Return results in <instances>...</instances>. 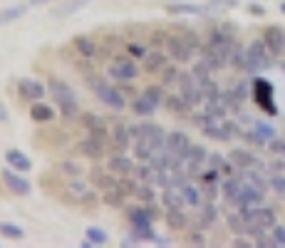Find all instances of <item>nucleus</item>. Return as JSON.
<instances>
[{
	"mask_svg": "<svg viewBox=\"0 0 285 248\" xmlns=\"http://www.w3.org/2000/svg\"><path fill=\"white\" fill-rule=\"evenodd\" d=\"M50 95H52V99H55L57 110H60L62 117L72 119V117L77 114V95H74V90H72L65 80H52V82H50Z\"/></svg>",
	"mask_w": 285,
	"mask_h": 248,
	"instance_id": "1",
	"label": "nucleus"
},
{
	"mask_svg": "<svg viewBox=\"0 0 285 248\" xmlns=\"http://www.w3.org/2000/svg\"><path fill=\"white\" fill-rule=\"evenodd\" d=\"M87 84H89V90H94V95L100 97V102H104L107 107H112V110H124L127 107V99H124V95L114 87V84L104 82V80H100V77H89L87 80Z\"/></svg>",
	"mask_w": 285,
	"mask_h": 248,
	"instance_id": "2",
	"label": "nucleus"
},
{
	"mask_svg": "<svg viewBox=\"0 0 285 248\" xmlns=\"http://www.w3.org/2000/svg\"><path fill=\"white\" fill-rule=\"evenodd\" d=\"M271 50H268V45L263 40H256L248 45V50H245V72H260V69L271 67Z\"/></svg>",
	"mask_w": 285,
	"mask_h": 248,
	"instance_id": "3",
	"label": "nucleus"
},
{
	"mask_svg": "<svg viewBox=\"0 0 285 248\" xmlns=\"http://www.w3.org/2000/svg\"><path fill=\"white\" fill-rule=\"evenodd\" d=\"M107 141H112V139L107 137V132H89V137L80 141V152L85 154L87 159H94V162H100L102 156H104Z\"/></svg>",
	"mask_w": 285,
	"mask_h": 248,
	"instance_id": "4",
	"label": "nucleus"
},
{
	"mask_svg": "<svg viewBox=\"0 0 285 248\" xmlns=\"http://www.w3.org/2000/svg\"><path fill=\"white\" fill-rule=\"evenodd\" d=\"M179 95L184 97L186 102L191 104V107H196L203 102V92H201V84L199 80L191 75V72H181V77H179Z\"/></svg>",
	"mask_w": 285,
	"mask_h": 248,
	"instance_id": "5",
	"label": "nucleus"
},
{
	"mask_svg": "<svg viewBox=\"0 0 285 248\" xmlns=\"http://www.w3.org/2000/svg\"><path fill=\"white\" fill-rule=\"evenodd\" d=\"M253 97H256L258 107L260 110H265L268 114H275V104H273V87L268 84V80H263V77H256L253 80Z\"/></svg>",
	"mask_w": 285,
	"mask_h": 248,
	"instance_id": "6",
	"label": "nucleus"
},
{
	"mask_svg": "<svg viewBox=\"0 0 285 248\" xmlns=\"http://www.w3.org/2000/svg\"><path fill=\"white\" fill-rule=\"evenodd\" d=\"M251 234L260 236L265 228H273L275 226V211L268 206H258L253 214H251Z\"/></svg>",
	"mask_w": 285,
	"mask_h": 248,
	"instance_id": "7",
	"label": "nucleus"
},
{
	"mask_svg": "<svg viewBox=\"0 0 285 248\" xmlns=\"http://www.w3.org/2000/svg\"><path fill=\"white\" fill-rule=\"evenodd\" d=\"M107 72H109V77H112V80L127 82V80H134V77L139 75V67H137V62H134V60L122 57V60H114Z\"/></svg>",
	"mask_w": 285,
	"mask_h": 248,
	"instance_id": "8",
	"label": "nucleus"
},
{
	"mask_svg": "<svg viewBox=\"0 0 285 248\" xmlns=\"http://www.w3.org/2000/svg\"><path fill=\"white\" fill-rule=\"evenodd\" d=\"M206 159H208L206 149H203L201 144H191V149H188V154H186L184 164H181V169H184L186 174H188V179L199 174L201 166H203V162H206Z\"/></svg>",
	"mask_w": 285,
	"mask_h": 248,
	"instance_id": "9",
	"label": "nucleus"
},
{
	"mask_svg": "<svg viewBox=\"0 0 285 248\" xmlns=\"http://www.w3.org/2000/svg\"><path fill=\"white\" fill-rule=\"evenodd\" d=\"M166 50H169V55L176 60V62H186V60H191V55L196 52L188 42H186L184 35H171L166 38Z\"/></svg>",
	"mask_w": 285,
	"mask_h": 248,
	"instance_id": "10",
	"label": "nucleus"
},
{
	"mask_svg": "<svg viewBox=\"0 0 285 248\" xmlns=\"http://www.w3.org/2000/svg\"><path fill=\"white\" fill-rule=\"evenodd\" d=\"M0 179H3V184L8 186V191H13L15 196H28V193L32 191L30 181H28V179H23L20 174H15L13 169H3Z\"/></svg>",
	"mask_w": 285,
	"mask_h": 248,
	"instance_id": "11",
	"label": "nucleus"
},
{
	"mask_svg": "<svg viewBox=\"0 0 285 248\" xmlns=\"http://www.w3.org/2000/svg\"><path fill=\"white\" fill-rule=\"evenodd\" d=\"M166 134V132H164ZM159 137V134H157ZM157 137H134L131 139V147H134V156L139 162H149L154 154H157Z\"/></svg>",
	"mask_w": 285,
	"mask_h": 248,
	"instance_id": "12",
	"label": "nucleus"
},
{
	"mask_svg": "<svg viewBox=\"0 0 285 248\" xmlns=\"http://www.w3.org/2000/svg\"><path fill=\"white\" fill-rule=\"evenodd\" d=\"M17 95L23 97L25 102H40L43 95H45V87H43V82L25 77V80H20V82H17Z\"/></svg>",
	"mask_w": 285,
	"mask_h": 248,
	"instance_id": "13",
	"label": "nucleus"
},
{
	"mask_svg": "<svg viewBox=\"0 0 285 248\" xmlns=\"http://www.w3.org/2000/svg\"><path fill=\"white\" fill-rule=\"evenodd\" d=\"M263 42L268 45L273 57H280L285 55V32L280 28H265L263 32Z\"/></svg>",
	"mask_w": 285,
	"mask_h": 248,
	"instance_id": "14",
	"label": "nucleus"
},
{
	"mask_svg": "<svg viewBox=\"0 0 285 248\" xmlns=\"http://www.w3.org/2000/svg\"><path fill=\"white\" fill-rule=\"evenodd\" d=\"M107 169H109V174H114V176H129V174H134V162L119 152L107 162Z\"/></svg>",
	"mask_w": 285,
	"mask_h": 248,
	"instance_id": "15",
	"label": "nucleus"
},
{
	"mask_svg": "<svg viewBox=\"0 0 285 248\" xmlns=\"http://www.w3.org/2000/svg\"><path fill=\"white\" fill-rule=\"evenodd\" d=\"M112 147L117 149V152H127L129 147H131V132H129V127H124V124H114L112 129Z\"/></svg>",
	"mask_w": 285,
	"mask_h": 248,
	"instance_id": "16",
	"label": "nucleus"
},
{
	"mask_svg": "<svg viewBox=\"0 0 285 248\" xmlns=\"http://www.w3.org/2000/svg\"><path fill=\"white\" fill-rule=\"evenodd\" d=\"M129 221H131V228H149L154 223V214L149 211L146 206H139V208H131L129 214Z\"/></svg>",
	"mask_w": 285,
	"mask_h": 248,
	"instance_id": "17",
	"label": "nucleus"
},
{
	"mask_svg": "<svg viewBox=\"0 0 285 248\" xmlns=\"http://www.w3.org/2000/svg\"><path fill=\"white\" fill-rule=\"evenodd\" d=\"M5 162L13 166L15 171H30V169H32L30 159L20 152V149H8V152H5Z\"/></svg>",
	"mask_w": 285,
	"mask_h": 248,
	"instance_id": "18",
	"label": "nucleus"
},
{
	"mask_svg": "<svg viewBox=\"0 0 285 248\" xmlns=\"http://www.w3.org/2000/svg\"><path fill=\"white\" fill-rule=\"evenodd\" d=\"M231 164L238 166V169H253V166H258V159L245 149H233L231 152Z\"/></svg>",
	"mask_w": 285,
	"mask_h": 248,
	"instance_id": "19",
	"label": "nucleus"
},
{
	"mask_svg": "<svg viewBox=\"0 0 285 248\" xmlns=\"http://www.w3.org/2000/svg\"><path fill=\"white\" fill-rule=\"evenodd\" d=\"M30 117H32V122H52L55 119V110L52 107H47L43 102H32V107H30Z\"/></svg>",
	"mask_w": 285,
	"mask_h": 248,
	"instance_id": "20",
	"label": "nucleus"
},
{
	"mask_svg": "<svg viewBox=\"0 0 285 248\" xmlns=\"http://www.w3.org/2000/svg\"><path fill=\"white\" fill-rule=\"evenodd\" d=\"M164 67H166V55H164V52L154 50V52H146V55H144V69H146V72H161Z\"/></svg>",
	"mask_w": 285,
	"mask_h": 248,
	"instance_id": "21",
	"label": "nucleus"
},
{
	"mask_svg": "<svg viewBox=\"0 0 285 248\" xmlns=\"http://www.w3.org/2000/svg\"><path fill=\"white\" fill-rule=\"evenodd\" d=\"M184 201V193H181V186H166L164 189V206L166 208H181Z\"/></svg>",
	"mask_w": 285,
	"mask_h": 248,
	"instance_id": "22",
	"label": "nucleus"
},
{
	"mask_svg": "<svg viewBox=\"0 0 285 248\" xmlns=\"http://www.w3.org/2000/svg\"><path fill=\"white\" fill-rule=\"evenodd\" d=\"M131 110H134V114H139V117H149V114H154V110H157V104L149 99V97L139 95V97H134V102H131Z\"/></svg>",
	"mask_w": 285,
	"mask_h": 248,
	"instance_id": "23",
	"label": "nucleus"
},
{
	"mask_svg": "<svg viewBox=\"0 0 285 248\" xmlns=\"http://www.w3.org/2000/svg\"><path fill=\"white\" fill-rule=\"evenodd\" d=\"M72 42H74V50H77L82 57H94V55H97V42L92 40V38L80 35V38H74Z\"/></svg>",
	"mask_w": 285,
	"mask_h": 248,
	"instance_id": "24",
	"label": "nucleus"
},
{
	"mask_svg": "<svg viewBox=\"0 0 285 248\" xmlns=\"http://www.w3.org/2000/svg\"><path fill=\"white\" fill-rule=\"evenodd\" d=\"M188 219H186V214L181 208H166V226L174 228V231H184Z\"/></svg>",
	"mask_w": 285,
	"mask_h": 248,
	"instance_id": "25",
	"label": "nucleus"
},
{
	"mask_svg": "<svg viewBox=\"0 0 285 248\" xmlns=\"http://www.w3.org/2000/svg\"><path fill=\"white\" fill-rule=\"evenodd\" d=\"M181 193H184V201L188 204V206H194V208L203 206V193H201L194 184H188V181H186L184 186H181Z\"/></svg>",
	"mask_w": 285,
	"mask_h": 248,
	"instance_id": "26",
	"label": "nucleus"
},
{
	"mask_svg": "<svg viewBox=\"0 0 285 248\" xmlns=\"http://www.w3.org/2000/svg\"><path fill=\"white\" fill-rule=\"evenodd\" d=\"M228 228H231L236 236H243V234L251 231V221L245 219L241 211H238V214H231V216H228Z\"/></svg>",
	"mask_w": 285,
	"mask_h": 248,
	"instance_id": "27",
	"label": "nucleus"
},
{
	"mask_svg": "<svg viewBox=\"0 0 285 248\" xmlns=\"http://www.w3.org/2000/svg\"><path fill=\"white\" fill-rule=\"evenodd\" d=\"M221 189H223V196H226L231 204H236V199H238V193L243 189V179H236V176H228L223 184H221Z\"/></svg>",
	"mask_w": 285,
	"mask_h": 248,
	"instance_id": "28",
	"label": "nucleus"
},
{
	"mask_svg": "<svg viewBox=\"0 0 285 248\" xmlns=\"http://www.w3.org/2000/svg\"><path fill=\"white\" fill-rule=\"evenodd\" d=\"M216 219H218V208L214 206V201L203 204V206H201V214H199V226H201V228L211 226V223H214Z\"/></svg>",
	"mask_w": 285,
	"mask_h": 248,
	"instance_id": "29",
	"label": "nucleus"
},
{
	"mask_svg": "<svg viewBox=\"0 0 285 248\" xmlns=\"http://www.w3.org/2000/svg\"><path fill=\"white\" fill-rule=\"evenodd\" d=\"M25 5H17V8H5V10H0V28L3 25H8V23H15L17 17H23L25 15Z\"/></svg>",
	"mask_w": 285,
	"mask_h": 248,
	"instance_id": "30",
	"label": "nucleus"
},
{
	"mask_svg": "<svg viewBox=\"0 0 285 248\" xmlns=\"http://www.w3.org/2000/svg\"><path fill=\"white\" fill-rule=\"evenodd\" d=\"M164 104H166V110H169V112H176V114H184V112L191 107V104H188V102H186L181 95L166 97V99H164Z\"/></svg>",
	"mask_w": 285,
	"mask_h": 248,
	"instance_id": "31",
	"label": "nucleus"
},
{
	"mask_svg": "<svg viewBox=\"0 0 285 248\" xmlns=\"http://www.w3.org/2000/svg\"><path fill=\"white\" fill-rule=\"evenodd\" d=\"M82 124H85L89 132H107V124L102 117L97 114H82Z\"/></svg>",
	"mask_w": 285,
	"mask_h": 248,
	"instance_id": "32",
	"label": "nucleus"
},
{
	"mask_svg": "<svg viewBox=\"0 0 285 248\" xmlns=\"http://www.w3.org/2000/svg\"><path fill=\"white\" fill-rule=\"evenodd\" d=\"M169 13H174V15H201V13H206V8H201V5H169L166 8Z\"/></svg>",
	"mask_w": 285,
	"mask_h": 248,
	"instance_id": "33",
	"label": "nucleus"
},
{
	"mask_svg": "<svg viewBox=\"0 0 285 248\" xmlns=\"http://www.w3.org/2000/svg\"><path fill=\"white\" fill-rule=\"evenodd\" d=\"M245 97H248V82H238V84H236V87H233V90H231V92L226 95V99L231 102V104H238V102H243Z\"/></svg>",
	"mask_w": 285,
	"mask_h": 248,
	"instance_id": "34",
	"label": "nucleus"
},
{
	"mask_svg": "<svg viewBox=\"0 0 285 248\" xmlns=\"http://www.w3.org/2000/svg\"><path fill=\"white\" fill-rule=\"evenodd\" d=\"M179 77H181V72L174 67V65H166V67L161 69V87H171V84L179 82Z\"/></svg>",
	"mask_w": 285,
	"mask_h": 248,
	"instance_id": "35",
	"label": "nucleus"
},
{
	"mask_svg": "<svg viewBox=\"0 0 285 248\" xmlns=\"http://www.w3.org/2000/svg\"><path fill=\"white\" fill-rule=\"evenodd\" d=\"M117 189L124 193V196H137V189H139V184H137V179L119 176V181H117Z\"/></svg>",
	"mask_w": 285,
	"mask_h": 248,
	"instance_id": "36",
	"label": "nucleus"
},
{
	"mask_svg": "<svg viewBox=\"0 0 285 248\" xmlns=\"http://www.w3.org/2000/svg\"><path fill=\"white\" fill-rule=\"evenodd\" d=\"M92 181H94L97 186H102L104 191H107V189H114V186H117V181H114L112 176H107V174H102L100 169H92Z\"/></svg>",
	"mask_w": 285,
	"mask_h": 248,
	"instance_id": "37",
	"label": "nucleus"
},
{
	"mask_svg": "<svg viewBox=\"0 0 285 248\" xmlns=\"http://www.w3.org/2000/svg\"><path fill=\"white\" fill-rule=\"evenodd\" d=\"M199 84H201V92H203V102H206V99H216V97L221 95V92H218V84H216L211 77H208V80H201Z\"/></svg>",
	"mask_w": 285,
	"mask_h": 248,
	"instance_id": "38",
	"label": "nucleus"
},
{
	"mask_svg": "<svg viewBox=\"0 0 285 248\" xmlns=\"http://www.w3.org/2000/svg\"><path fill=\"white\" fill-rule=\"evenodd\" d=\"M0 234L5 236V238H17V241H20V238H25V231H23V228H20V226H15V223H0Z\"/></svg>",
	"mask_w": 285,
	"mask_h": 248,
	"instance_id": "39",
	"label": "nucleus"
},
{
	"mask_svg": "<svg viewBox=\"0 0 285 248\" xmlns=\"http://www.w3.org/2000/svg\"><path fill=\"white\" fill-rule=\"evenodd\" d=\"M231 65L236 69H245V50H243L241 45H233V52H231Z\"/></svg>",
	"mask_w": 285,
	"mask_h": 248,
	"instance_id": "40",
	"label": "nucleus"
},
{
	"mask_svg": "<svg viewBox=\"0 0 285 248\" xmlns=\"http://www.w3.org/2000/svg\"><path fill=\"white\" fill-rule=\"evenodd\" d=\"M211 72H214V69L208 67V62H206V60H199V62L194 65V69H191V75H194L199 82H201V80H208V77H211Z\"/></svg>",
	"mask_w": 285,
	"mask_h": 248,
	"instance_id": "41",
	"label": "nucleus"
},
{
	"mask_svg": "<svg viewBox=\"0 0 285 248\" xmlns=\"http://www.w3.org/2000/svg\"><path fill=\"white\" fill-rule=\"evenodd\" d=\"M87 238H89V241H94L97 246H104V243L109 241L107 231H102V228H97V226H89V228H87Z\"/></svg>",
	"mask_w": 285,
	"mask_h": 248,
	"instance_id": "42",
	"label": "nucleus"
},
{
	"mask_svg": "<svg viewBox=\"0 0 285 248\" xmlns=\"http://www.w3.org/2000/svg\"><path fill=\"white\" fill-rule=\"evenodd\" d=\"M208 166H211V169H218V171H223V174H231V164L223 162L221 154H211V156H208Z\"/></svg>",
	"mask_w": 285,
	"mask_h": 248,
	"instance_id": "43",
	"label": "nucleus"
},
{
	"mask_svg": "<svg viewBox=\"0 0 285 248\" xmlns=\"http://www.w3.org/2000/svg\"><path fill=\"white\" fill-rule=\"evenodd\" d=\"M144 95L149 97V99H151L157 107L164 102V99H166V97H164V90H161V87H154V84H151V87H146V90H144Z\"/></svg>",
	"mask_w": 285,
	"mask_h": 248,
	"instance_id": "44",
	"label": "nucleus"
},
{
	"mask_svg": "<svg viewBox=\"0 0 285 248\" xmlns=\"http://www.w3.org/2000/svg\"><path fill=\"white\" fill-rule=\"evenodd\" d=\"M268 186H271L275 193H285V176L283 174H273L268 179Z\"/></svg>",
	"mask_w": 285,
	"mask_h": 248,
	"instance_id": "45",
	"label": "nucleus"
},
{
	"mask_svg": "<svg viewBox=\"0 0 285 248\" xmlns=\"http://www.w3.org/2000/svg\"><path fill=\"white\" fill-rule=\"evenodd\" d=\"M243 179L248 181V184H253V186H258V189H260V191L265 193V181L260 179V176H258L256 171H248V169H245V176H243Z\"/></svg>",
	"mask_w": 285,
	"mask_h": 248,
	"instance_id": "46",
	"label": "nucleus"
},
{
	"mask_svg": "<svg viewBox=\"0 0 285 248\" xmlns=\"http://www.w3.org/2000/svg\"><path fill=\"white\" fill-rule=\"evenodd\" d=\"M218 179H221V171H218V169H208V171L201 174V181H203V184H218Z\"/></svg>",
	"mask_w": 285,
	"mask_h": 248,
	"instance_id": "47",
	"label": "nucleus"
},
{
	"mask_svg": "<svg viewBox=\"0 0 285 248\" xmlns=\"http://www.w3.org/2000/svg\"><path fill=\"white\" fill-rule=\"evenodd\" d=\"M253 129H256V132H258V134H260L263 139H268V141L273 139V127H268V124L256 122V124H253Z\"/></svg>",
	"mask_w": 285,
	"mask_h": 248,
	"instance_id": "48",
	"label": "nucleus"
},
{
	"mask_svg": "<svg viewBox=\"0 0 285 248\" xmlns=\"http://www.w3.org/2000/svg\"><path fill=\"white\" fill-rule=\"evenodd\" d=\"M268 147H271L273 154H280V156H285V139H275V137H273Z\"/></svg>",
	"mask_w": 285,
	"mask_h": 248,
	"instance_id": "49",
	"label": "nucleus"
},
{
	"mask_svg": "<svg viewBox=\"0 0 285 248\" xmlns=\"http://www.w3.org/2000/svg\"><path fill=\"white\" fill-rule=\"evenodd\" d=\"M273 241H275V246H285V228L283 226H273Z\"/></svg>",
	"mask_w": 285,
	"mask_h": 248,
	"instance_id": "50",
	"label": "nucleus"
},
{
	"mask_svg": "<svg viewBox=\"0 0 285 248\" xmlns=\"http://www.w3.org/2000/svg\"><path fill=\"white\" fill-rule=\"evenodd\" d=\"M186 243H188V246H203L206 241H203V236H201V234H191V236H188V241H186Z\"/></svg>",
	"mask_w": 285,
	"mask_h": 248,
	"instance_id": "51",
	"label": "nucleus"
},
{
	"mask_svg": "<svg viewBox=\"0 0 285 248\" xmlns=\"http://www.w3.org/2000/svg\"><path fill=\"white\" fill-rule=\"evenodd\" d=\"M129 52H131L134 57H144V55H146V52H144L139 45H129Z\"/></svg>",
	"mask_w": 285,
	"mask_h": 248,
	"instance_id": "52",
	"label": "nucleus"
},
{
	"mask_svg": "<svg viewBox=\"0 0 285 248\" xmlns=\"http://www.w3.org/2000/svg\"><path fill=\"white\" fill-rule=\"evenodd\" d=\"M62 169H65V171H70V174H74V176L80 174V166H77V164H67V162H65V164H62Z\"/></svg>",
	"mask_w": 285,
	"mask_h": 248,
	"instance_id": "53",
	"label": "nucleus"
},
{
	"mask_svg": "<svg viewBox=\"0 0 285 248\" xmlns=\"http://www.w3.org/2000/svg\"><path fill=\"white\" fill-rule=\"evenodd\" d=\"M248 13H253V15H263L265 10H263V5H248Z\"/></svg>",
	"mask_w": 285,
	"mask_h": 248,
	"instance_id": "54",
	"label": "nucleus"
},
{
	"mask_svg": "<svg viewBox=\"0 0 285 248\" xmlns=\"http://www.w3.org/2000/svg\"><path fill=\"white\" fill-rule=\"evenodd\" d=\"M233 246H238V248H248L251 243H248V241H243V238H236V241H233Z\"/></svg>",
	"mask_w": 285,
	"mask_h": 248,
	"instance_id": "55",
	"label": "nucleus"
},
{
	"mask_svg": "<svg viewBox=\"0 0 285 248\" xmlns=\"http://www.w3.org/2000/svg\"><path fill=\"white\" fill-rule=\"evenodd\" d=\"M0 122H8V110L3 107V102H0Z\"/></svg>",
	"mask_w": 285,
	"mask_h": 248,
	"instance_id": "56",
	"label": "nucleus"
},
{
	"mask_svg": "<svg viewBox=\"0 0 285 248\" xmlns=\"http://www.w3.org/2000/svg\"><path fill=\"white\" fill-rule=\"evenodd\" d=\"M32 5H40V3H50V0H30Z\"/></svg>",
	"mask_w": 285,
	"mask_h": 248,
	"instance_id": "57",
	"label": "nucleus"
},
{
	"mask_svg": "<svg viewBox=\"0 0 285 248\" xmlns=\"http://www.w3.org/2000/svg\"><path fill=\"white\" fill-rule=\"evenodd\" d=\"M216 3H226V5H233V0H216Z\"/></svg>",
	"mask_w": 285,
	"mask_h": 248,
	"instance_id": "58",
	"label": "nucleus"
},
{
	"mask_svg": "<svg viewBox=\"0 0 285 248\" xmlns=\"http://www.w3.org/2000/svg\"><path fill=\"white\" fill-rule=\"evenodd\" d=\"M280 13L285 15V3H280Z\"/></svg>",
	"mask_w": 285,
	"mask_h": 248,
	"instance_id": "59",
	"label": "nucleus"
}]
</instances>
